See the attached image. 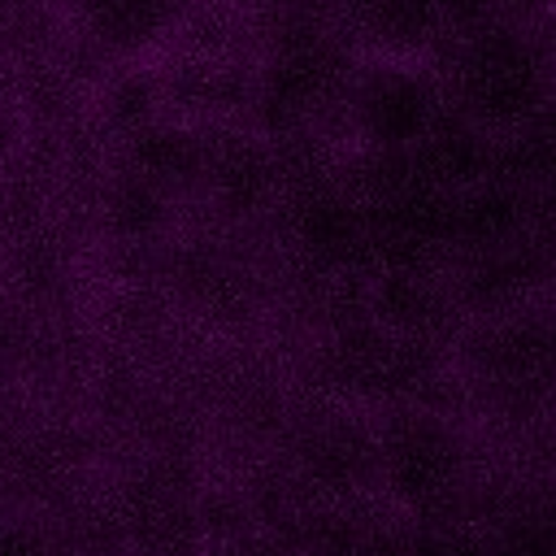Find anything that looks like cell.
<instances>
[{"label":"cell","instance_id":"6da1fadb","mask_svg":"<svg viewBox=\"0 0 556 556\" xmlns=\"http://www.w3.org/2000/svg\"><path fill=\"white\" fill-rule=\"evenodd\" d=\"M460 109L478 126H526L547 100V70L534 43L508 26H482L456 61Z\"/></svg>","mask_w":556,"mask_h":556},{"label":"cell","instance_id":"7a4b0ae2","mask_svg":"<svg viewBox=\"0 0 556 556\" xmlns=\"http://www.w3.org/2000/svg\"><path fill=\"white\" fill-rule=\"evenodd\" d=\"M348 104H352L356 130L374 148L400 152V148H413L439 117V87L421 65L382 56L356 74Z\"/></svg>","mask_w":556,"mask_h":556},{"label":"cell","instance_id":"3957f363","mask_svg":"<svg viewBox=\"0 0 556 556\" xmlns=\"http://www.w3.org/2000/svg\"><path fill=\"white\" fill-rule=\"evenodd\" d=\"M382 465L400 495L430 500L456 473V443L434 421H404L391 430V439L382 447Z\"/></svg>","mask_w":556,"mask_h":556},{"label":"cell","instance_id":"277c9868","mask_svg":"<svg viewBox=\"0 0 556 556\" xmlns=\"http://www.w3.org/2000/svg\"><path fill=\"white\" fill-rule=\"evenodd\" d=\"M348 13L365 39L395 61L434 43L447 22L443 0H348Z\"/></svg>","mask_w":556,"mask_h":556},{"label":"cell","instance_id":"5b68a950","mask_svg":"<svg viewBox=\"0 0 556 556\" xmlns=\"http://www.w3.org/2000/svg\"><path fill=\"white\" fill-rule=\"evenodd\" d=\"M521 226V195L513 182H473L460 195H452V235L478 243V248H504L513 243Z\"/></svg>","mask_w":556,"mask_h":556},{"label":"cell","instance_id":"8992f818","mask_svg":"<svg viewBox=\"0 0 556 556\" xmlns=\"http://www.w3.org/2000/svg\"><path fill=\"white\" fill-rule=\"evenodd\" d=\"M130 152H135V178L152 187H169L204 174V156H208L204 143L182 126H143L135 130Z\"/></svg>","mask_w":556,"mask_h":556},{"label":"cell","instance_id":"52a82bcc","mask_svg":"<svg viewBox=\"0 0 556 556\" xmlns=\"http://www.w3.org/2000/svg\"><path fill=\"white\" fill-rule=\"evenodd\" d=\"M365 222L369 217L356 213L348 200H339V195H313V204L300 217V235H304V243H308L313 256H321V261H348V256H356L369 243V226Z\"/></svg>","mask_w":556,"mask_h":556},{"label":"cell","instance_id":"ba28073f","mask_svg":"<svg viewBox=\"0 0 556 556\" xmlns=\"http://www.w3.org/2000/svg\"><path fill=\"white\" fill-rule=\"evenodd\" d=\"M87 17L100 43L130 52L174 22V0H87Z\"/></svg>","mask_w":556,"mask_h":556},{"label":"cell","instance_id":"9c48e42d","mask_svg":"<svg viewBox=\"0 0 556 556\" xmlns=\"http://www.w3.org/2000/svg\"><path fill=\"white\" fill-rule=\"evenodd\" d=\"M204 174H213V187L230 208H252L274 187V165L256 143H226L204 156Z\"/></svg>","mask_w":556,"mask_h":556},{"label":"cell","instance_id":"30bf717a","mask_svg":"<svg viewBox=\"0 0 556 556\" xmlns=\"http://www.w3.org/2000/svg\"><path fill=\"white\" fill-rule=\"evenodd\" d=\"M543 356H547V334H543V326H508V330H500L495 339H491V365L508 378V382H517V378H526V374H534L539 365H543Z\"/></svg>","mask_w":556,"mask_h":556},{"label":"cell","instance_id":"8fae6325","mask_svg":"<svg viewBox=\"0 0 556 556\" xmlns=\"http://www.w3.org/2000/svg\"><path fill=\"white\" fill-rule=\"evenodd\" d=\"M156 104H161V87H156V78H148V74H126V78H117V83L109 87V113H113L122 126H130V130L152 126Z\"/></svg>","mask_w":556,"mask_h":556},{"label":"cell","instance_id":"7c38bea8","mask_svg":"<svg viewBox=\"0 0 556 556\" xmlns=\"http://www.w3.org/2000/svg\"><path fill=\"white\" fill-rule=\"evenodd\" d=\"M113 213L126 230H148L152 222H161V187L143 182V178H130L117 200H113Z\"/></svg>","mask_w":556,"mask_h":556},{"label":"cell","instance_id":"4fadbf2b","mask_svg":"<svg viewBox=\"0 0 556 556\" xmlns=\"http://www.w3.org/2000/svg\"><path fill=\"white\" fill-rule=\"evenodd\" d=\"M365 456H369V447H365L356 434H343V430L317 443V469H321L326 478H334V482L356 478V469L365 465Z\"/></svg>","mask_w":556,"mask_h":556},{"label":"cell","instance_id":"5bb4252c","mask_svg":"<svg viewBox=\"0 0 556 556\" xmlns=\"http://www.w3.org/2000/svg\"><path fill=\"white\" fill-rule=\"evenodd\" d=\"M0 556H39V543L26 530H4L0 534Z\"/></svg>","mask_w":556,"mask_h":556},{"label":"cell","instance_id":"9a60e30c","mask_svg":"<svg viewBox=\"0 0 556 556\" xmlns=\"http://www.w3.org/2000/svg\"><path fill=\"white\" fill-rule=\"evenodd\" d=\"M13 139H17V126H13V117L0 109V156L13 148Z\"/></svg>","mask_w":556,"mask_h":556}]
</instances>
